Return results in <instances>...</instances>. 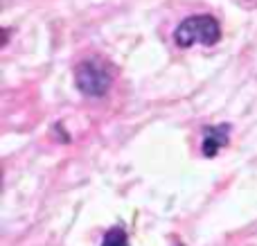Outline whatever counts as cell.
<instances>
[{"label":"cell","instance_id":"cell-1","mask_svg":"<svg viewBox=\"0 0 257 246\" xmlns=\"http://www.w3.org/2000/svg\"><path fill=\"white\" fill-rule=\"evenodd\" d=\"M221 39V30H219L217 18L201 14V16H190L174 30V43L178 48H190L194 43L214 45Z\"/></svg>","mask_w":257,"mask_h":246},{"label":"cell","instance_id":"cell-2","mask_svg":"<svg viewBox=\"0 0 257 246\" xmlns=\"http://www.w3.org/2000/svg\"><path fill=\"white\" fill-rule=\"evenodd\" d=\"M75 84L84 95L99 97L111 86V72H108L106 63H102L99 59H88V61H81L77 66Z\"/></svg>","mask_w":257,"mask_h":246},{"label":"cell","instance_id":"cell-3","mask_svg":"<svg viewBox=\"0 0 257 246\" xmlns=\"http://www.w3.org/2000/svg\"><path fill=\"white\" fill-rule=\"evenodd\" d=\"M228 131H230V127H228V125L208 127V129L203 131V147H201V149H203L205 156L212 158L214 154H217L219 149L228 143Z\"/></svg>","mask_w":257,"mask_h":246},{"label":"cell","instance_id":"cell-4","mask_svg":"<svg viewBox=\"0 0 257 246\" xmlns=\"http://www.w3.org/2000/svg\"><path fill=\"white\" fill-rule=\"evenodd\" d=\"M102 246H128V237L122 228H111L104 235Z\"/></svg>","mask_w":257,"mask_h":246}]
</instances>
